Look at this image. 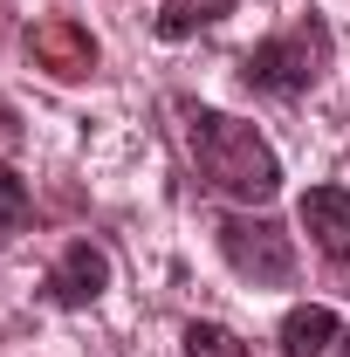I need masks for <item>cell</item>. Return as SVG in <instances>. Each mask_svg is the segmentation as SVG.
Masks as SVG:
<instances>
[{"label": "cell", "instance_id": "7a4b0ae2", "mask_svg": "<svg viewBox=\"0 0 350 357\" xmlns=\"http://www.w3.org/2000/svg\"><path fill=\"white\" fill-rule=\"evenodd\" d=\"M323 69H330L323 21H296L289 35H268L261 48H248V62H241L248 89H261V96H303L309 83H323Z\"/></svg>", "mask_w": 350, "mask_h": 357}, {"label": "cell", "instance_id": "8fae6325", "mask_svg": "<svg viewBox=\"0 0 350 357\" xmlns=\"http://www.w3.org/2000/svg\"><path fill=\"white\" fill-rule=\"evenodd\" d=\"M0 137H7V144L21 137V124H14V110H7V103H0Z\"/></svg>", "mask_w": 350, "mask_h": 357}, {"label": "cell", "instance_id": "277c9868", "mask_svg": "<svg viewBox=\"0 0 350 357\" xmlns=\"http://www.w3.org/2000/svg\"><path fill=\"white\" fill-rule=\"evenodd\" d=\"M28 55H35V69H48L55 83H83L89 69H96V42H89V28H76L69 14H48L28 28Z\"/></svg>", "mask_w": 350, "mask_h": 357}, {"label": "cell", "instance_id": "7c38bea8", "mask_svg": "<svg viewBox=\"0 0 350 357\" xmlns=\"http://www.w3.org/2000/svg\"><path fill=\"white\" fill-rule=\"evenodd\" d=\"M337 357H350V337H344V351H337Z\"/></svg>", "mask_w": 350, "mask_h": 357}, {"label": "cell", "instance_id": "3957f363", "mask_svg": "<svg viewBox=\"0 0 350 357\" xmlns=\"http://www.w3.org/2000/svg\"><path fill=\"white\" fill-rule=\"evenodd\" d=\"M220 255L234 261V275H248L254 289H282L296 275V248L275 220H254V213H227L220 220Z\"/></svg>", "mask_w": 350, "mask_h": 357}, {"label": "cell", "instance_id": "ba28073f", "mask_svg": "<svg viewBox=\"0 0 350 357\" xmlns=\"http://www.w3.org/2000/svg\"><path fill=\"white\" fill-rule=\"evenodd\" d=\"M227 14H234V0H165V7H158V35H165V42H185V35L213 28Z\"/></svg>", "mask_w": 350, "mask_h": 357}, {"label": "cell", "instance_id": "52a82bcc", "mask_svg": "<svg viewBox=\"0 0 350 357\" xmlns=\"http://www.w3.org/2000/svg\"><path fill=\"white\" fill-rule=\"evenodd\" d=\"M330 337H337V316L323 303H303V310L282 316V357H323Z\"/></svg>", "mask_w": 350, "mask_h": 357}, {"label": "cell", "instance_id": "9c48e42d", "mask_svg": "<svg viewBox=\"0 0 350 357\" xmlns=\"http://www.w3.org/2000/svg\"><path fill=\"white\" fill-rule=\"evenodd\" d=\"M185 357H248V344L227 330V323H185Z\"/></svg>", "mask_w": 350, "mask_h": 357}, {"label": "cell", "instance_id": "30bf717a", "mask_svg": "<svg viewBox=\"0 0 350 357\" xmlns=\"http://www.w3.org/2000/svg\"><path fill=\"white\" fill-rule=\"evenodd\" d=\"M35 213V199H28V178L14 172V165H0V234H21Z\"/></svg>", "mask_w": 350, "mask_h": 357}, {"label": "cell", "instance_id": "8992f818", "mask_svg": "<svg viewBox=\"0 0 350 357\" xmlns=\"http://www.w3.org/2000/svg\"><path fill=\"white\" fill-rule=\"evenodd\" d=\"M296 213H303L309 241H316L330 261H350V192L344 185H309Z\"/></svg>", "mask_w": 350, "mask_h": 357}, {"label": "cell", "instance_id": "5b68a950", "mask_svg": "<svg viewBox=\"0 0 350 357\" xmlns=\"http://www.w3.org/2000/svg\"><path fill=\"white\" fill-rule=\"evenodd\" d=\"M103 289H110V255H103L96 241H69V248L55 255V268H48V303L89 310Z\"/></svg>", "mask_w": 350, "mask_h": 357}, {"label": "cell", "instance_id": "6da1fadb", "mask_svg": "<svg viewBox=\"0 0 350 357\" xmlns=\"http://www.w3.org/2000/svg\"><path fill=\"white\" fill-rule=\"evenodd\" d=\"M185 144H192V165L206 185H220L227 199L241 206H268L282 192V158L268 151V137L227 110H192L185 117Z\"/></svg>", "mask_w": 350, "mask_h": 357}]
</instances>
